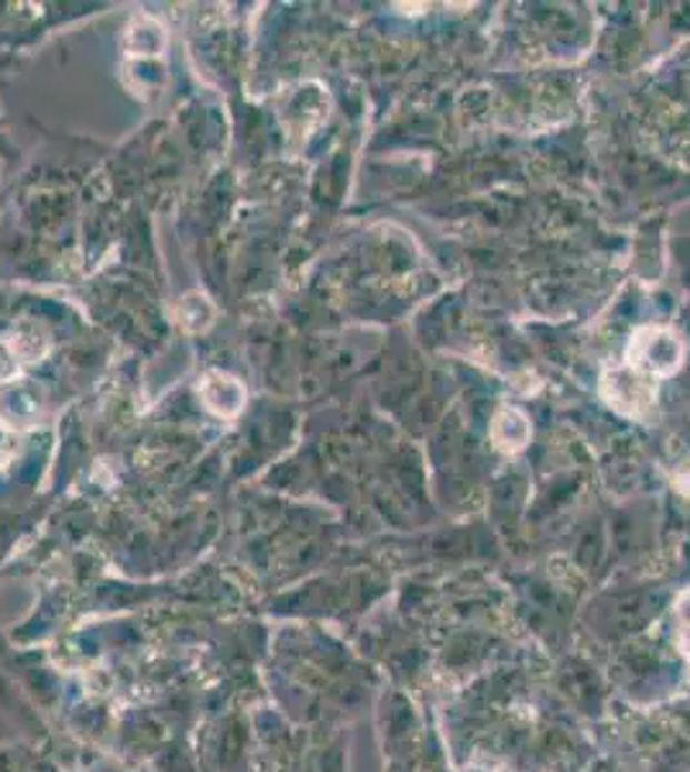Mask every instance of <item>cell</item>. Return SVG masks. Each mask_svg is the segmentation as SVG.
<instances>
[{"mask_svg":"<svg viewBox=\"0 0 690 772\" xmlns=\"http://www.w3.org/2000/svg\"><path fill=\"white\" fill-rule=\"evenodd\" d=\"M683 361V343H680L678 332L670 328H641L631 338L627 363L647 377L660 379L670 377L680 369Z\"/></svg>","mask_w":690,"mask_h":772,"instance_id":"1","label":"cell"},{"mask_svg":"<svg viewBox=\"0 0 690 772\" xmlns=\"http://www.w3.org/2000/svg\"><path fill=\"white\" fill-rule=\"evenodd\" d=\"M600 392H603L606 402L616 412L627 414V418H641V414L652 408L657 397V381L647 377V373L631 369L629 363H623L613 365V369L603 373Z\"/></svg>","mask_w":690,"mask_h":772,"instance_id":"2","label":"cell"},{"mask_svg":"<svg viewBox=\"0 0 690 772\" xmlns=\"http://www.w3.org/2000/svg\"><path fill=\"white\" fill-rule=\"evenodd\" d=\"M199 394L217 418L232 420L238 418L246 404V387L224 371H209L199 384Z\"/></svg>","mask_w":690,"mask_h":772,"instance_id":"3","label":"cell"},{"mask_svg":"<svg viewBox=\"0 0 690 772\" xmlns=\"http://www.w3.org/2000/svg\"><path fill=\"white\" fill-rule=\"evenodd\" d=\"M42 410V392L31 381H11L0 392V420L8 425H27Z\"/></svg>","mask_w":690,"mask_h":772,"instance_id":"4","label":"cell"},{"mask_svg":"<svg viewBox=\"0 0 690 772\" xmlns=\"http://www.w3.org/2000/svg\"><path fill=\"white\" fill-rule=\"evenodd\" d=\"M529 435H531V428H529V420H526V414L523 412H518L513 408H506V410H500L498 414H494V422H492V441L498 449L502 451H521L526 441H529Z\"/></svg>","mask_w":690,"mask_h":772,"instance_id":"5","label":"cell"},{"mask_svg":"<svg viewBox=\"0 0 690 772\" xmlns=\"http://www.w3.org/2000/svg\"><path fill=\"white\" fill-rule=\"evenodd\" d=\"M217 309L214 304L209 302V297L199 294V291H191V294H186L181 299V304H178V324L186 332H193V335H199V332H207L214 324Z\"/></svg>","mask_w":690,"mask_h":772,"instance_id":"6","label":"cell"},{"mask_svg":"<svg viewBox=\"0 0 690 772\" xmlns=\"http://www.w3.org/2000/svg\"><path fill=\"white\" fill-rule=\"evenodd\" d=\"M124 47L132 57L160 54L162 47H166V34H162L160 23L150 19H134L132 27L127 29Z\"/></svg>","mask_w":690,"mask_h":772,"instance_id":"7","label":"cell"},{"mask_svg":"<svg viewBox=\"0 0 690 772\" xmlns=\"http://www.w3.org/2000/svg\"><path fill=\"white\" fill-rule=\"evenodd\" d=\"M8 343H11L21 363H37L50 353V338L37 324H21Z\"/></svg>","mask_w":690,"mask_h":772,"instance_id":"8","label":"cell"},{"mask_svg":"<svg viewBox=\"0 0 690 772\" xmlns=\"http://www.w3.org/2000/svg\"><path fill=\"white\" fill-rule=\"evenodd\" d=\"M21 361L8 340H0V384H11L19 377Z\"/></svg>","mask_w":690,"mask_h":772,"instance_id":"9","label":"cell"},{"mask_svg":"<svg viewBox=\"0 0 690 772\" xmlns=\"http://www.w3.org/2000/svg\"><path fill=\"white\" fill-rule=\"evenodd\" d=\"M16 443H19L16 428L8 425L6 420H0V467L16 457Z\"/></svg>","mask_w":690,"mask_h":772,"instance_id":"10","label":"cell"}]
</instances>
